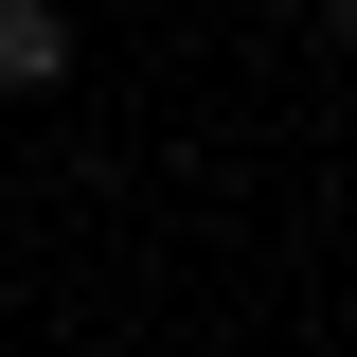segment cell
I'll return each instance as SVG.
<instances>
[{"label":"cell","instance_id":"obj_1","mask_svg":"<svg viewBox=\"0 0 357 357\" xmlns=\"http://www.w3.org/2000/svg\"><path fill=\"white\" fill-rule=\"evenodd\" d=\"M72 89V0H0V107H54Z\"/></svg>","mask_w":357,"mask_h":357}]
</instances>
